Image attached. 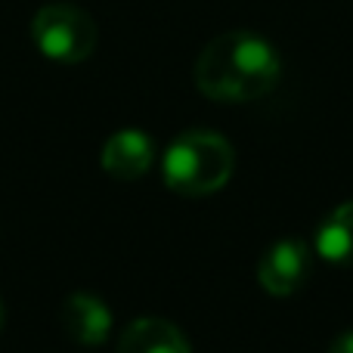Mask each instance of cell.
Here are the masks:
<instances>
[{
    "mask_svg": "<svg viewBox=\"0 0 353 353\" xmlns=\"http://www.w3.org/2000/svg\"><path fill=\"white\" fill-rule=\"evenodd\" d=\"M192 78L214 103H254L279 84L282 56L263 34L226 31L201 47Z\"/></svg>",
    "mask_w": 353,
    "mask_h": 353,
    "instance_id": "1",
    "label": "cell"
},
{
    "mask_svg": "<svg viewBox=\"0 0 353 353\" xmlns=\"http://www.w3.org/2000/svg\"><path fill=\"white\" fill-rule=\"evenodd\" d=\"M232 171H236V152L217 130H183L161 155L165 186L186 199L220 192L230 183Z\"/></svg>",
    "mask_w": 353,
    "mask_h": 353,
    "instance_id": "2",
    "label": "cell"
},
{
    "mask_svg": "<svg viewBox=\"0 0 353 353\" xmlns=\"http://www.w3.org/2000/svg\"><path fill=\"white\" fill-rule=\"evenodd\" d=\"M31 41L41 50V56L59 62V65H74L97 50L99 31L93 16L81 6L47 3L31 19Z\"/></svg>",
    "mask_w": 353,
    "mask_h": 353,
    "instance_id": "3",
    "label": "cell"
},
{
    "mask_svg": "<svg viewBox=\"0 0 353 353\" xmlns=\"http://www.w3.org/2000/svg\"><path fill=\"white\" fill-rule=\"evenodd\" d=\"M310 248L301 239H279L257 261V285L273 298H292L310 279Z\"/></svg>",
    "mask_w": 353,
    "mask_h": 353,
    "instance_id": "4",
    "label": "cell"
},
{
    "mask_svg": "<svg viewBox=\"0 0 353 353\" xmlns=\"http://www.w3.org/2000/svg\"><path fill=\"white\" fill-rule=\"evenodd\" d=\"M59 325L74 344L97 347L112 332V310L90 292H72L59 307Z\"/></svg>",
    "mask_w": 353,
    "mask_h": 353,
    "instance_id": "5",
    "label": "cell"
},
{
    "mask_svg": "<svg viewBox=\"0 0 353 353\" xmlns=\"http://www.w3.org/2000/svg\"><path fill=\"white\" fill-rule=\"evenodd\" d=\"M155 161V143L149 134L137 128H124L118 134H112L103 146V155H99V165L109 176L115 180H140L143 174L152 168Z\"/></svg>",
    "mask_w": 353,
    "mask_h": 353,
    "instance_id": "6",
    "label": "cell"
},
{
    "mask_svg": "<svg viewBox=\"0 0 353 353\" xmlns=\"http://www.w3.org/2000/svg\"><path fill=\"white\" fill-rule=\"evenodd\" d=\"M118 353H192V344L180 325L161 316H140L124 325Z\"/></svg>",
    "mask_w": 353,
    "mask_h": 353,
    "instance_id": "7",
    "label": "cell"
},
{
    "mask_svg": "<svg viewBox=\"0 0 353 353\" xmlns=\"http://www.w3.org/2000/svg\"><path fill=\"white\" fill-rule=\"evenodd\" d=\"M313 251L335 267H353V199L325 214L313 236Z\"/></svg>",
    "mask_w": 353,
    "mask_h": 353,
    "instance_id": "8",
    "label": "cell"
},
{
    "mask_svg": "<svg viewBox=\"0 0 353 353\" xmlns=\"http://www.w3.org/2000/svg\"><path fill=\"white\" fill-rule=\"evenodd\" d=\"M329 353H353V329H344L341 335L332 338Z\"/></svg>",
    "mask_w": 353,
    "mask_h": 353,
    "instance_id": "9",
    "label": "cell"
},
{
    "mask_svg": "<svg viewBox=\"0 0 353 353\" xmlns=\"http://www.w3.org/2000/svg\"><path fill=\"white\" fill-rule=\"evenodd\" d=\"M3 323H6V307H3V298H0V332H3Z\"/></svg>",
    "mask_w": 353,
    "mask_h": 353,
    "instance_id": "10",
    "label": "cell"
}]
</instances>
